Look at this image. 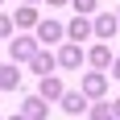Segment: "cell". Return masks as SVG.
<instances>
[{"label":"cell","mask_w":120,"mask_h":120,"mask_svg":"<svg viewBox=\"0 0 120 120\" xmlns=\"http://www.w3.org/2000/svg\"><path fill=\"white\" fill-rule=\"evenodd\" d=\"M37 50H41L37 33H17V37H8V62H29Z\"/></svg>","instance_id":"6da1fadb"},{"label":"cell","mask_w":120,"mask_h":120,"mask_svg":"<svg viewBox=\"0 0 120 120\" xmlns=\"http://www.w3.org/2000/svg\"><path fill=\"white\" fill-rule=\"evenodd\" d=\"M83 62H87V50L79 41H62L58 46V71H79Z\"/></svg>","instance_id":"7a4b0ae2"},{"label":"cell","mask_w":120,"mask_h":120,"mask_svg":"<svg viewBox=\"0 0 120 120\" xmlns=\"http://www.w3.org/2000/svg\"><path fill=\"white\" fill-rule=\"evenodd\" d=\"M112 62H116V54H112L108 41H99V46L87 50V66H91V71H112Z\"/></svg>","instance_id":"3957f363"},{"label":"cell","mask_w":120,"mask_h":120,"mask_svg":"<svg viewBox=\"0 0 120 120\" xmlns=\"http://www.w3.org/2000/svg\"><path fill=\"white\" fill-rule=\"evenodd\" d=\"M33 33H37V41H41V46H50V41H62V37H66V25H62V21H50V17H41Z\"/></svg>","instance_id":"277c9868"},{"label":"cell","mask_w":120,"mask_h":120,"mask_svg":"<svg viewBox=\"0 0 120 120\" xmlns=\"http://www.w3.org/2000/svg\"><path fill=\"white\" fill-rule=\"evenodd\" d=\"M79 91H83L87 99H104V91H108V75H104V71H91V75H83Z\"/></svg>","instance_id":"5b68a950"},{"label":"cell","mask_w":120,"mask_h":120,"mask_svg":"<svg viewBox=\"0 0 120 120\" xmlns=\"http://www.w3.org/2000/svg\"><path fill=\"white\" fill-rule=\"evenodd\" d=\"M91 29H95L99 41H112L116 29H120V21H116V12H95V17H91Z\"/></svg>","instance_id":"8992f818"},{"label":"cell","mask_w":120,"mask_h":120,"mask_svg":"<svg viewBox=\"0 0 120 120\" xmlns=\"http://www.w3.org/2000/svg\"><path fill=\"white\" fill-rule=\"evenodd\" d=\"M37 95L50 99V104H58L62 95H66V83H62L58 75H41V83H37Z\"/></svg>","instance_id":"52a82bcc"},{"label":"cell","mask_w":120,"mask_h":120,"mask_svg":"<svg viewBox=\"0 0 120 120\" xmlns=\"http://www.w3.org/2000/svg\"><path fill=\"white\" fill-rule=\"evenodd\" d=\"M87 108H91V99H87L83 91H66V95L58 99V112H66V116H83Z\"/></svg>","instance_id":"ba28073f"},{"label":"cell","mask_w":120,"mask_h":120,"mask_svg":"<svg viewBox=\"0 0 120 120\" xmlns=\"http://www.w3.org/2000/svg\"><path fill=\"white\" fill-rule=\"evenodd\" d=\"M29 71L41 79V75H54L58 71V54H50V50H37L33 58H29Z\"/></svg>","instance_id":"9c48e42d"},{"label":"cell","mask_w":120,"mask_h":120,"mask_svg":"<svg viewBox=\"0 0 120 120\" xmlns=\"http://www.w3.org/2000/svg\"><path fill=\"white\" fill-rule=\"evenodd\" d=\"M66 37H71V41H87V37H95V29H91V17H79V12H75V21L66 25Z\"/></svg>","instance_id":"30bf717a"},{"label":"cell","mask_w":120,"mask_h":120,"mask_svg":"<svg viewBox=\"0 0 120 120\" xmlns=\"http://www.w3.org/2000/svg\"><path fill=\"white\" fill-rule=\"evenodd\" d=\"M37 21H41V17H37V8H33V4L12 8V25H17V29H37Z\"/></svg>","instance_id":"8fae6325"},{"label":"cell","mask_w":120,"mask_h":120,"mask_svg":"<svg viewBox=\"0 0 120 120\" xmlns=\"http://www.w3.org/2000/svg\"><path fill=\"white\" fill-rule=\"evenodd\" d=\"M21 87V71L17 62H0V91H17Z\"/></svg>","instance_id":"7c38bea8"},{"label":"cell","mask_w":120,"mask_h":120,"mask_svg":"<svg viewBox=\"0 0 120 120\" xmlns=\"http://www.w3.org/2000/svg\"><path fill=\"white\" fill-rule=\"evenodd\" d=\"M21 112H25L29 120H46V112H50V99H41V95H29V99L21 104Z\"/></svg>","instance_id":"4fadbf2b"},{"label":"cell","mask_w":120,"mask_h":120,"mask_svg":"<svg viewBox=\"0 0 120 120\" xmlns=\"http://www.w3.org/2000/svg\"><path fill=\"white\" fill-rule=\"evenodd\" d=\"M87 112H91V120H116V112H112V104H108V99H95Z\"/></svg>","instance_id":"5bb4252c"},{"label":"cell","mask_w":120,"mask_h":120,"mask_svg":"<svg viewBox=\"0 0 120 120\" xmlns=\"http://www.w3.org/2000/svg\"><path fill=\"white\" fill-rule=\"evenodd\" d=\"M71 4L79 17H95V8H99V0H71Z\"/></svg>","instance_id":"9a60e30c"},{"label":"cell","mask_w":120,"mask_h":120,"mask_svg":"<svg viewBox=\"0 0 120 120\" xmlns=\"http://www.w3.org/2000/svg\"><path fill=\"white\" fill-rule=\"evenodd\" d=\"M12 29H17V25H12V17H4V12H0V37H12Z\"/></svg>","instance_id":"2e32d148"},{"label":"cell","mask_w":120,"mask_h":120,"mask_svg":"<svg viewBox=\"0 0 120 120\" xmlns=\"http://www.w3.org/2000/svg\"><path fill=\"white\" fill-rule=\"evenodd\" d=\"M112 79L120 83V54H116V62H112Z\"/></svg>","instance_id":"e0dca14e"},{"label":"cell","mask_w":120,"mask_h":120,"mask_svg":"<svg viewBox=\"0 0 120 120\" xmlns=\"http://www.w3.org/2000/svg\"><path fill=\"white\" fill-rule=\"evenodd\" d=\"M46 4H54V8H62V4H71V0H46Z\"/></svg>","instance_id":"ac0fdd59"},{"label":"cell","mask_w":120,"mask_h":120,"mask_svg":"<svg viewBox=\"0 0 120 120\" xmlns=\"http://www.w3.org/2000/svg\"><path fill=\"white\" fill-rule=\"evenodd\" d=\"M112 112H116V120H120V99H112Z\"/></svg>","instance_id":"d6986e66"},{"label":"cell","mask_w":120,"mask_h":120,"mask_svg":"<svg viewBox=\"0 0 120 120\" xmlns=\"http://www.w3.org/2000/svg\"><path fill=\"white\" fill-rule=\"evenodd\" d=\"M8 120H29V116H25V112H17V116H8Z\"/></svg>","instance_id":"ffe728a7"},{"label":"cell","mask_w":120,"mask_h":120,"mask_svg":"<svg viewBox=\"0 0 120 120\" xmlns=\"http://www.w3.org/2000/svg\"><path fill=\"white\" fill-rule=\"evenodd\" d=\"M116 21H120V4H116Z\"/></svg>","instance_id":"44dd1931"},{"label":"cell","mask_w":120,"mask_h":120,"mask_svg":"<svg viewBox=\"0 0 120 120\" xmlns=\"http://www.w3.org/2000/svg\"><path fill=\"white\" fill-rule=\"evenodd\" d=\"M25 4H37V0H25Z\"/></svg>","instance_id":"7402d4cb"},{"label":"cell","mask_w":120,"mask_h":120,"mask_svg":"<svg viewBox=\"0 0 120 120\" xmlns=\"http://www.w3.org/2000/svg\"><path fill=\"white\" fill-rule=\"evenodd\" d=\"M0 4H4V0H0Z\"/></svg>","instance_id":"603a6c76"}]
</instances>
